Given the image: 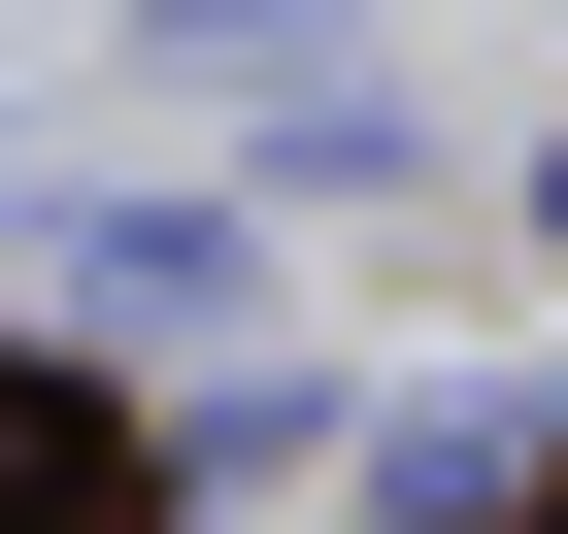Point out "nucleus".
I'll list each match as a JSON object with an SVG mask.
<instances>
[{
  "label": "nucleus",
  "instance_id": "nucleus-1",
  "mask_svg": "<svg viewBox=\"0 0 568 534\" xmlns=\"http://www.w3.org/2000/svg\"><path fill=\"white\" fill-rule=\"evenodd\" d=\"M0 501H34V401H0Z\"/></svg>",
  "mask_w": 568,
  "mask_h": 534
}]
</instances>
